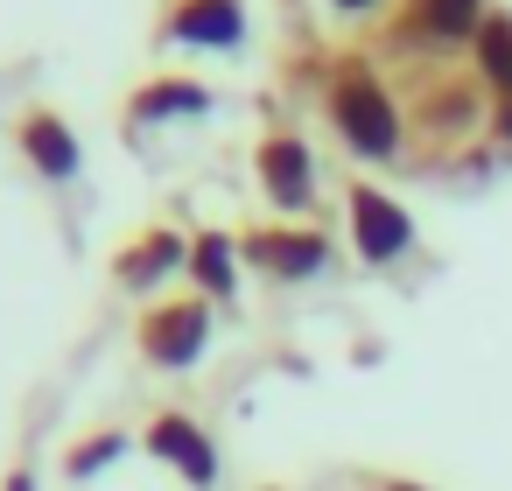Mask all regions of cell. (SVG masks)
I'll list each match as a JSON object with an SVG mask.
<instances>
[{
	"mask_svg": "<svg viewBox=\"0 0 512 491\" xmlns=\"http://www.w3.org/2000/svg\"><path fill=\"white\" fill-rule=\"evenodd\" d=\"M323 106H330V127L344 134L351 155H365V162H393L400 155V106H393L386 78L365 57H337L330 64Z\"/></svg>",
	"mask_w": 512,
	"mask_h": 491,
	"instance_id": "1",
	"label": "cell"
},
{
	"mask_svg": "<svg viewBox=\"0 0 512 491\" xmlns=\"http://www.w3.org/2000/svg\"><path fill=\"white\" fill-rule=\"evenodd\" d=\"M204 344H211V302L204 295H162L134 323V351L162 372H190L204 358Z\"/></svg>",
	"mask_w": 512,
	"mask_h": 491,
	"instance_id": "2",
	"label": "cell"
},
{
	"mask_svg": "<svg viewBox=\"0 0 512 491\" xmlns=\"http://www.w3.org/2000/svg\"><path fill=\"white\" fill-rule=\"evenodd\" d=\"M344 225H351V246L365 267H386L414 246V218L400 197H386L379 183H344Z\"/></svg>",
	"mask_w": 512,
	"mask_h": 491,
	"instance_id": "3",
	"label": "cell"
},
{
	"mask_svg": "<svg viewBox=\"0 0 512 491\" xmlns=\"http://www.w3.org/2000/svg\"><path fill=\"white\" fill-rule=\"evenodd\" d=\"M239 260H253L267 281H309V274L330 267V239H323L316 225H288V218H274V225L239 232Z\"/></svg>",
	"mask_w": 512,
	"mask_h": 491,
	"instance_id": "4",
	"label": "cell"
},
{
	"mask_svg": "<svg viewBox=\"0 0 512 491\" xmlns=\"http://www.w3.org/2000/svg\"><path fill=\"white\" fill-rule=\"evenodd\" d=\"M176 274H190V232H176V225H141V232H127L120 253H113V281H120L127 295H155V288L176 281Z\"/></svg>",
	"mask_w": 512,
	"mask_h": 491,
	"instance_id": "5",
	"label": "cell"
},
{
	"mask_svg": "<svg viewBox=\"0 0 512 491\" xmlns=\"http://www.w3.org/2000/svg\"><path fill=\"white\" fill-rule=\"evenodd\" d=\"M253 176H260V190H267L274 211H309V204H316V155H309V141L288 134V127L260 134Z\"/></svg>",
	"mask_w": 512,
	"mask_h": 491,
	"instance_id": "6",
	"label": "cell"
},
{
	"mask_svg": "<svg viewBox=\"0 0 512 491\" xmlns=\"http://www.w3.org/2000/svg\"><path fill=\"white\" fill-rule=\"evenodd\" d=\"M148 456H162L183 484H197V491H211L218 484V442L204 435V421L197 414H183V407H162L155 421H148Z\"/></svg>",
	"mask_w": 512,
	"mask_h": 491,
	"instance_id": "7",
	"label": "cell"
},
{
	"mask_svg": "<svg viewBox=\"0 0 512 491\" xmlns=\"http://www.w3.org/2000/svg\"><path fill=\"white\" fill-rule=\"evenodd\" d=\"M15 155H22L43 183H71V176L85 169V148H78V134H71V120H64L57 106H29V113L15 120Z\"/></svg>",
	"mask_w": 512,
	"mask_h": 491,
	"instance_id": "8",
	"label": "cell"
},
{
	"mask_svg": "<svg viewBox=\"0 0 512 491\" xmlns=\"http://www.w3.org/2000/svg\"><path fill=\"white\" fill-rule=\"evenodd\" d=\"M162 43L183 50H239L246 43V0H169Z\"/></svg>",
	"mask_w": 512,
	"mask_h": 491,
	"instance_id": "9",
	"label": "cell"
},
{
	"mask_svg": "<svg viewBox=\"0 0 512 491\" xmlns=\"http://www.w3.org/2000/svg\"><path fill=\"white\" fill-rule=\"evenodd\" d=\"M484 15H491L484 0H407V8H400V29H407V36H421V43L456 50V43H477Z\"/></svg>",
	"mask_w": 512,
	"mask_h": 491,
	"instance_id": "10",
	"label": "cell"
},
{
	"mask_svg": "<svg viewBox=\"0 0 512 491\" xmlns=\"http://www.w3.org/2000/svg\"><path fill=\"white\" fill-rule=\"evenodd\" d=\"M190 295H204V302L239 295V239L232 232H218V225L190 232Z\"/></svg>",
	"mask_w": 512,
	"mask_h": 491,
	"instance_id": "11",
	"label": "cell"
},
{
	"mask_svg": "<svg viewBox=\"0 0 512 491\" xmlns=\"http://www.w3.org/2000/svg\"><path fill=\"white\" fill-rule=\"evenodd\" d=\"M477 71L498 92V134L512 141V8H491L477 29Z\"/></svg>",
	"mask_w": 512,
	"mask_h": 491,
	"instance_id": "12",
	"label": "cell"
},
{
	"mask_svg": "<svg viewBox=\"0 0 512 491\" xmlns=\"http://www.w3.org/2000/svg\"><path fill=\"white\" fill-rule=\"evenodd\" d=\"M204 106H211V92L197 78H148L127 99V120L134 127H155V120H176V113H204Z\"/></svg>",
	"mask_w": 512,
	"mask_h": 491,
	"instance_id": "13",
	"label": "cell"
},
{
	"mask_svg": "<svg viewBox=\"0 0 512 491\" xmlns=\"http://www.w3.org/2000/svg\"><path fill=\"white\" fill-rule=\"evenodd\" d=\"M134 449V435L127 428H92V435H78L71 449H64V477H99L106 463H120Z\"/></svg>",
	"mask_w": 512,
	"mask_h": 491,
	"instance_id": "14",
	"label": "cell"
},
{
	"mask_svg": "<svg viewBox=\"0 0 512 491\" xmlns=\"http://www.w3.org/2000/svg\"><path fill=\"white\" fill-rule=\"evenodd\" d=\"M0 491H36V470H22V463H15L8 477H0Z\"/></svg>",
	"mask_w": 512,
	"mask_h": 491,
	"instance_id": "15",
	"label": "cell"
},
{
	"mask_svg": "<svg viewBox=\"0 0 512 491\" xmlns=\"http://www.w3.org/2000/svg\"><path fill=\"white\" fill-rule=\"evenodd\" d=\"M330 8H337V15H372L379 0H330Z\"/></svg>",
	"mask_w": 512,
	"mask_h": 491,
	"instance_id": "16",
	"label": "cell"
},
{
	"mask_svg": "<svg viewBox=\"0 0 512 491\" xmlns=\"http://www.w3.org/2000/svg\"><path fill=\"white\" fill-rule=\"evenodd\" d=\"M386 491H428V484H414V477H393V484H386Z\"/></svg>",
	"mask_w": 512,
	"mask_h": 491,
	"instance_id": "17",
	"label": "cell"
},
{
	"mask_svg": "<svg viewBox=\"0 0 512 491\" xmlns=\"http://www.w3.org/2000/svg\"><path fill=\"white\" fill-rule=\"evenodd\" d=\"M267 491H281V484H267Z\"/></svg>",
	"mask_w": 512,
	"mask_h": 491,
	"instance_id": "18",
	"label": "cell"
}]
</instances>
